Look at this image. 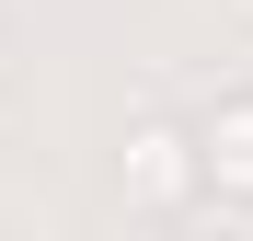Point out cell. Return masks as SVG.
I'll return each instance as SVG.
<instances>
[{"label":"cell","mask_w":253,"mask_h":241,"mask_svg":"<svg viewBox=\"0 0 253 241\" xmlns=\"http://www.w3.org/2000/svg\"><path fill=\"white\" fill-rule=\"evenodd\" d=\"M196 172L219 207H253V92H219L196 115Z\"/></svg>","instance_id":"7a4b0ae2"},{"label":"cell","mask_w":253,"mask_h":241,"mask_svg":"<svg viewBox=\"0 0 253 241\" xmlns=\"http://www.w3.org/2000/svg\"><path fill=\"white\" fill-rule=\"evenodd\" d=\"M0 69H12V58H0Z\"/></svg>","instance_id":"3957f363"},{"label":"cell","mask_w":253,"mask_h":241,"mask_svg":"<svg viewBox=\"0 0 253 241\" xmlns=\"http://www.w3.org/2000/svg\"><path fill=\"white\" fill-rule=\"evenodd\" d=\"M115 184H126V207L138 218H184L207 172H196V127H173V115H138V127L115 138Z\"/></svg>","instance_id":"6da1fadb"}]
</instances>
